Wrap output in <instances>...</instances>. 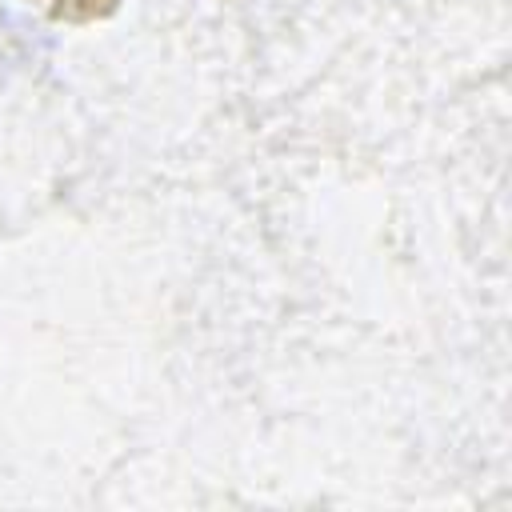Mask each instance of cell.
Returning a JSON list of instances; mask_svg holds the SVG:
<instances>
[{
    "label": "cell",
    "instance_id": "6da1fadb",
    "mask_svg": "<svg viewBox=\"0 0 512 512\" xmlns=\"http://www.w3.org/2000/svg\"><path fill=\"white\" fill-rule=\"evenodd\" d=\"M32 4L56 20H68V24H84V20H96V16L116 8V0H32Z\"/></svg>",
    "mask_w": 512,
    "mask_h": 512
}]
</instances>
